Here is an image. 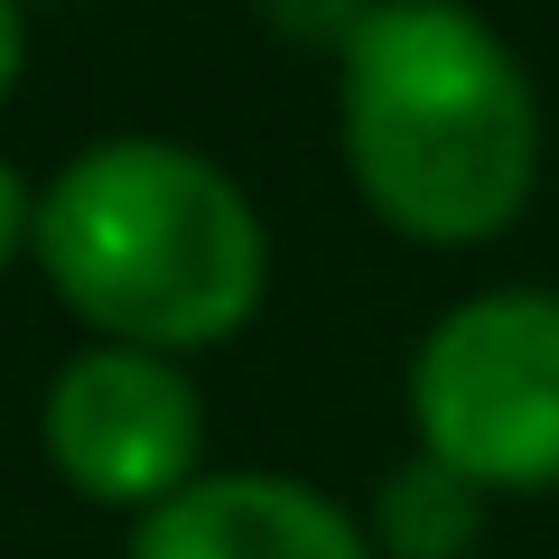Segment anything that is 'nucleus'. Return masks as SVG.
Instances as JSON below:
<instances>
[{
  "instance_id": "1",
  "label": "nucleus",
  "mask_w": 559,
  "mask_h": 559,
  "mask_svg": "<svg viewBox=\"0 0 559 559\" xmlns=\"http://www.w3.org/2000/svg\"><path fill=\"white\" fill-rule=\"evenodd\" d=\"M336 131L364 205L411 242H495L540 178L532 75L448 0L345 20Z\"/></svg>"
},
{
  "instance_id": "2",
  "label": "nucleus",
  "mask_w": 559,
  "mask_h": 559,
  "mask_svg": "<svg viewBox=\"0 0 559 559\" xmlns=\"http://www.w3.org/2000/svg\"><path fill=\"white\" fill-rule=\"evenodd\" d=\"M28 252L47 261L57 299L112 345L178 364L187 345L234 336L261 308L271 242L261 215L215 159L178 140H94L38 197Z\"/></svg>"
},
{
  "instance_id": "3",
  "label": "nucleus",
  "mask_w": 559,
  "mask_h": 559,
  "mask_svg": "<svg viewBox=\"0 0 559 559\" xmlns=\"http://www.w3.org/2000/svg\"><path fill=\"white\" fill-rule=\"evenodd\" d=\"M419 457L485 485H559V289H485L411 355Z\"/></svg>"
},
{
  "instance_id": "4",
  "label": "nucleus",
  "mask_w": 559,
  "mask_h": 559,
  "mask_svg": "<svg viewBox=\"0 0 559 559\" xmlns=\"http://www.w3.org/2000/svg\"><path fill=\"white\" fill-rule=\"evenodd\" d=\"M38 439H47V466H57L75 495L159 513V503H178L187 485H197L205 392L168 355L94 345V355H75L57 382H47Z\"/></svg>"
},
{
  "instance_id": "5",
  "label": "nucleus",
  "mask_w": 559,
  "mask_h": 559,
  "mask_svg": "<svg viewBox=\"0 0 559 559\" xmlns=\"http://www.w3.org/2000/svg\"><path fill=\"white\" fill-rule=\"evenodd\" d=\"M131 559H373L364 522L299 476H197L178 503L140 513Z\"/></svg>"
},
{
  "instance_id": "6",
  "label": "nucleus",
  "mask_w": 559,
  "mask_h": 559,
  "mask_svg": "<svg viewBox=\"0 0 559 559\" xmlns=\"http://www.w3.org/2000/svg\"><path fill=\"white\" fill-rule=\"evenodd\" d=\"M476 485L466 476H448L439 457H411L392 485H382V503H373V532H382V550L392 559H457L466 540H476Z\"/></svg>"
},
{
  "instance_id": "7",
  "label": "nucleus",
  "mask_w": 559,
  "mask_h": 559,
  "mask_svg": "<svg viewBox=\"0 0 559 559\" xmlns=\"http://www.w3.org/2000/svg\"><path fill=\"white\" fill-rule=\"evenodd\" d=\"M28 234H38V197L20 187V168L0 159V261H10V252H28Z\"/></svg>"
},
{
  "instance_id": "8",
  "label": "nucleus",
  "mask_w": 559,
  "mask_h": 559,
  "mask_svg": "<svg viewBox=\"0 0 559 559\" xmlns=\"http://www.w3.org/2000/svg\"><path fill=\"white\" fill-rule=\"evenodd\" d=\"M20 66H28V20L10 10V0H0V94L20 84Z\"/></svg>"
}]
</instances>
